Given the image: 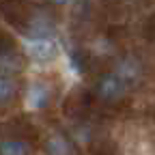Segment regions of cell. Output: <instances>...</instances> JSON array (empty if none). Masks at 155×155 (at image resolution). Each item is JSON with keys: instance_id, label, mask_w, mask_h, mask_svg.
I'll use <instances>...</instances> for the list:
<instances>
[{"instance_id": "obj_5", "label": "cell", "mask_w": 155, "mask_h": 155, "mask_svg": "<svg viewBox=\"0 0 155 155\" xmlns=\"http://www.w3.org/2000/svg\"><path fill=\"white\" fill-rule=\"evenodd\" d=\"M45 153L48 155H75V147L69 140V136L56 131V134L50 136L48 142H45Z\"/></svg>"}, {"instance_id": "obj_10", "label": "cell", "mask_w": 155, "mask_h": 155, "mask_svg": "<svg viewBox=\"0 0 155 155\" xmlns=\"http://www.w3.org/2000/svg\"><path fill=\"white\" fill-rule=\"evenodd\" d=\"M45 2H50V5H54V7H65L69 0H45Z\"/></svg>"}, {"instance_id": "obj_4", "label": "cell", "mask_w": 155, "mask_h": 155, "mask_svg": "<svg viewBox=\"0 0 155 155\" xmlns=\"http://www.w3.org/2000/svg\"><path fill=\"white\" fill-rule=\"evenodd\" d=\"M28 108L32 110H45L52 101V86L48 82H32L28 86V95H26Z\"/></svg>"}, {"instance_id": "obj_7", "label": "cell", "mask_w": 155, "mask_h": 155, "mask_svg": "<svg viewBox=\"0 0 155 155\" xmlns=\"http://www.w3.org/2000/svg\"><path fill=\"white\" fill-rule=\"evenodd\" d=\"M17 71H22V58H19V54L13 50H2L0 52V73L11 75Z\"/></svg>"}, {"instance_id": "obj_1", "label": "cell", "mask_w": 155, "mask_h": 155, "mask_svg": "<svg viewBox=\"0 0 155 155\" xmlns=\"http://www.w3.org/2000/svg\"><path fill=\"white\" fill-rule=\"evenodd\" d=\"M127 88H129V84L116 71H110V73H104L99 80H97L95 95H97V99L104 101V104H116L127 95Z\"/></svg>"}, {"instance_id": "obj_3", "label": "cell", "mask_w": 155, "mask_h": 155, "mask_svg": "<svg viewBox=\"0 0 155 155\" xmlns=\"http://www.w3.org/2000/svg\"><path fill=\"white\" fill-rule=\"evenodd\" d=\"M56 30V24L50 13L45 11H35L30 15H26L24 22V35L28 39H43V37H52V32Z\"/></svg>"}, {"instance_id": "obj_6", "label": "cell", "mask_w": 155, "mask_h": 155, "mask_svg": "<svg viewBox=\"0 0 155 155\" xmlns=\"http://www.w3.org/2000/svg\"><path fill=\"white\" fill-rule=\"evenodd\" d=\"M114 71L131 86L134 82H138V78H140V63L136 61L134 56H125V58H121V61L116 63Z\"/></svg>"}, {"instance_id": "obj_9", "label": "cell", "mask_w": 155, "mask_h": 155, "mask_svg": "<svg viewBox=\"0 0 155 155\" xmlns=\"http://www.w3.org/2000/svg\"><path fill=\"white\" fill-rule=\"evenodd\" d=\"M17 97V82L11 75H2L0 73V106L11 104Z\"/></svg>"}, {"instance_id": "obj_8", "label": "cell", "mask_w": 155, "mask_h": 155, "mask_svg": "<svg viewBox=\"0 0 155 155\" xmlns=\"http://www.w3.org/2000/svg\"><path fill=\"white\" fill-rule=\"evenodd\" d=\"M0 155H30V144L22 138H2Z\"/></svg>"}, {"instance_id": "obj_2", "label": "cell", "mask_w": 155, "mask_h": 155, "mask_svg": "<svg viewBox=\"0 0 155 155\" xmlns=\"http://www.w3.org/2000/svg\"><path fill=\"white\" fill-rule=\"evenodd\" d=\"M26 52L35 63H54L56 58L61 56V45H58V41H54L52 37L28 39Z\"/></svg>"}]
</instances>
